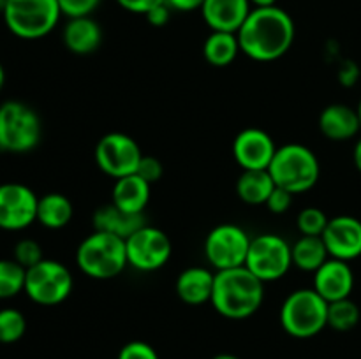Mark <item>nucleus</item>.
Instances as JSON below:
<instances>
[{
  "instance_id": "obj_40",
  "label": "nucleus",
  "mask_w": 361,
  "mask_h": 359,
  "mask_svg": "<svg viewBox=\"0 0 361 359\" xmlns=\"http://www.w3.org/2000/svg\"><path fill=\"white\" fill-rule=\"evenodd\" d=\"M254 7H270L277 6V0H250Z\"/></svg>"
},
{
  "instance_id": "obj_33",
  "label": "nucleus",
  "mask_w": 361,
  "mask_h": 359,
  "mask_svg": "<svg viewBox=\"0 0 361 359\" xmlns=\"http://www.w3.org/2000/svg\"><path fill=\"white\" fill-rule=\"evenodd\" d=\"M116 359H159L157 351L147 341L134 340L123 345Z\"/></svg>"
},
{
  "instance_id": "obj_31",
  "label": "nucleus",
  "mask_w": 361,
  "mask_h": 359,
  "mask_svg": "<svg viewBox=\"0 0 361 359\" xmlns=\"http://www.w3.org/2000/svg\"><path fill=\"white\" fill-rule=\"evenodd\" d=\"M13 259L16 260L18 264H21L25 270H28V267L35 266V264L41 263V260L44 259V256H42V246L39 245L35 239H20V241L16 243V246H14Z\"/></svg>"
},
{
  "instance_id": "obj_15",
  "label": "nucleus",
  "mask_w": 361,
  "mask_h": 359,
  "mask_svg": "<svg viewBox=\"0 0 361 359\" xmlns=\"http://www.w3.org/2000/svg\"><path fill=\"white\" fill-rule=\"evenodd\" d=\"M323 241L334 259L351 260L361 257V220L351 215H338L328 220Z\"/></svg>"
},
{
  "instance_id": "obj_22",
  "label": "nucleus",
  "mask_w": 361,
  "mask_h": 359,
  "mask_svg": "<svg viewBox=\"0 0 361 359\" xmlns=\"http://www.w3.org/2000/svg\"><path fill=\"white\" fill-rule=\"evenodd\" d=\"M152 185L145 182L136 172L123 178L115 180V185L111 190V203L118 206L120 210L129 211V213L141 215L150 203Z\"/></svg>"
},
{
  "instance_id": "obj_37",
  "label": "nucleus",
  "mask_w": 361,
  "mask_h": 359,
  "mask_svg": "<svg viewBox=\"0 0 361 359\" xmlns=\"http://www.w3.org/2000/svg\"><path fill=\"white\" fill-rule=\"evenodd\" d=\"M171 7L164 2L161 4V6L154 7L152 11H148V13L145 14V18H147V21L152 27H164V25H168L169 18H171Z\"/></svg>"
},
{
  "instance_id": "obj_32",
  "label": "nucleus",
  "mask_w": 361,
  "mask_h": 359,
  "mask_svg": "<svg viewBox=\"0 0 361 359\" xmlns=\"http://www.w3.org/2000/svg\"><path fill=\"white\" fill-rule=\"evenodd\" d=\"M62 11V16L67 18H81L92 16L99 7L101 0H56Z\"/></svg>"
},
{
  "instance_id": "obj_4",
  "label": "nucleus",
  "mask_w": 361,
  "mask_h": 359,
  "mask_svg": "<svg viewBox=\"0 0 361 359\" xmlns=\"http://www.w3.org/2000/svg\"><path fill=\"white\" fill-rule=\"evenodd\" d=\"M268 172L275 185L291 194H303L312 189L321 175V165L316 153L300 143H288L279 146Z\"/></svg>"
},
{
  "instance_id": "obj_8",
  "label": "nucleus",
  "mask_w": 361,
  "mask_h": 359,
  "mask_svg": "<svg viewBox=\"0 0 361 359\" xmlns=\"http://www.w3.org/2000/svg\"><path fill=\"white\" fill-rule=\"evenodd\" d=\"M74 287L69 267L60 260L42 259L28 267L25 278V294L41 306H55L66 301Z\"/></svg>"
},
{
  "instance_id": "obj_25",
  "label": "nucleus",
  "mask_w": 361,
  "mask_h": 359,
  "mask_svg": "<svg viewBox=\"0 0 361 359\" xmlns=\"http://www.w3.org/2000/svg\"><path fill=\"white\" fill-rule=\"evenodd\" d=\"M291 253L293 266L309 273H316L330 259V253L321 236H302L296 239L295 245H291Z\"/></svg>"
},
{
  "instance_id": "obj_10",
  "label": "nucleus",
  "mask_w": 361,
  "mask_h": 359,
  "mask_svg": "<svg viewBox=\"0 0 361 359\" xmlns=\"http://www.w3.org/2000/svg\"><path fill=\"white\" fill-rule=\"evenodd\" d=\"M250 236L236 224H219L204 239V257L217 271L245 266Z\"/></svg>"
},
{
  "instance_id": "obj_36",
  "label": "nucleus",
  "mask_w": 361,
  "mask_h": 359,
  "mask_svg": "<svg viewBox=\"0 0 361 359\" xmlns=\"http://www.w3.org/2000/svg\"><path fill=\"white\" fill-rule=\"evenodd\" d=\"M166 0H116V4H118L122 9L129 11V13H134V14H147L148 11H152L154 7L161 6V4H164Z\"/></svg>"
},
{
  "instance_id": "obj_20",
  "label": "nucleus",
  "mask_w": 361,
  "mask_h": 359,
  "mask_svg": "<svg viewBox=\"0 0 361 359\" xmlns=\"http://www.w3.org/2000/svg\"><path fill=\"white\" fill-rule=\"evenodd\" d=\"M215 273L208 267L192 266L183 270L175 282V292L185 305L200 306L210 303Z\"/></svg>"
},
{
  "instance_id": "obj_7",
  "label": "nucleus",
  "mask_w": 361,
  "mask_h": 359,
  "mask_svg": "<svg viewBox=\"0 0 361 359\" xmlns=\"http://www.w3.org/2000/svg\"><path fill=\"white\" fill-rule=\"evenodd\" d=\"M2 16L11 34L35 41L55 30L62 11L56 0H9Z\"/></svg>"
},
{
  "instance_id": "obj_6",
  "label": "nucleus",
  "mask_w": 361,
  "mask_h": 359,
  "mask_svg": "<svg viewBox=\"0 0 361 359\" xmlns=\"http://www.w3.org/2000/svg\"><path fill=\"white\" fill-rule=\"evenodd\" d=\"M42 137L37 111L20 101L0 104V150L7 153H28Z\"/></svg>"
},
{
  "instance_id": "obj_12",
  "label": "nucleus",
  "mask_w": 361,
  "mask_h": 359,
  "mask_svg": "<svg viewBox=\"0 0 361 359\" xmlns=\"http://www.w3.org/2000/svg\"><path fill=\"white\" fill-rule=\"evenodd\" d=\"M127 263L137 271H157L171 259L173 245L169 236L162 229L147 225L126 239Z\"/></svg>"
},
{
  "instance_id": "obj_44",
  "label": "nucleus",
  "mask_w": 361,
  "mask_h": 359,
  "mask_svg": "<svg viewBox=\"0 0 361 359\" xmlns=\"http://www.w3.org/2000/svg\"><path fill=\"white\" fill-rule=\"evenodd\" d=\"M356 111H358V116H360V122H361V99L358 102V108H356Z\"/></svg>"
},
{
  "instance_id": "obj_29",
  "label": "nucleus",
  "mask_w": 361,
  "mask_h": 359,
  "mask_svg": "<svg viewBox=\"0 0 361 359\" xmlns=\"http://www.w3.org/2000/svg\"><path fill=\"white\" fill-rule=\"evenodd\" d=\"M27 331V319L16 308L0 310V344H14Z\"/></svg>"
},
{
  "instance_id": "obj_19",
  "label": "nucleus",
  "mask_w": 361,
  "mask_h": 359,
  "mask_svg": "<svg viewBox=\"0 0 361 359\" xmlns=\"http://www.w3.org/2000/svg\"><path fill=\"white\" fill-rule=\"evenodd\" d=\"M62 41L71 53L80 56L92 55L101 48L102 28L92 16L69 18L63 27Z\"/></svg>"
},
{
  "instance_id": "obj_41",
  "label": "nucleus",
  "mask_w": 361,
  "mask_h": 359,
  "mask_svg": "<svg viewBox=\"0 0 361 359\" xmlns=\"http://www.w3.org/2000/svg\"><path fill=\"white\" fill-rule=\"evenodd\" d=\"M4 84H6V70H4V65L0 63V92H2Z\"/></svg>"
},
{
  "instance_id": "obj_14",
  "label": "nucleus",
  "mask_w": 361,
  "mask_h": 359,
  "mask_svg": "<svg viewBox=\"0 0 361 359\" xmlns=\"http://www.w3.org/2000/svg\"><path fill=\"white\" fill-rule=\"evenodd\" d=\"M277 151L270 134L257 127H249L236 134L233 141V157L242 171L270 168Z\"/></svg>"
},
{
  "instance_id": "obj_16",
  "label": "nucleus",
  "mask_w": 361,
  "mask_h": 359,
  "mask_svg": "<svg viewBox=\"0 0 361 359\" xmlns=\"http://www.w3.org/2000/svg\"><path fill=\"white\" fill-rule=\"evenodd\" d=\"M314 291L328 303L351 298L355 289V271L351 264L341 259H330L314 273Z\"/></svg>"
},
{
  "instance_id": "obj_39",
  "label": "nucleus",
  "mask_w": 361,
  "mask_h": 359,
  "mask_svg": "<svg viewBox=\"0 0 361 359\" xmlns=\"http://www.w3.org/2000/svg\"><path fill=\"white\" fill-rule=\"evenodd\" d=\"M353 160H355L356 169L361 172V137L356 141L355 144V151H353Z\"/></svg>"
},
{
  "instance_id": "obj_9",
  "label": "nucleus",
  "mask_w": 361,
  "mask_h": 359,
  "mask_svg": "<svg viewBox=\"0 0 361 359\" xmlns=\"http://www.w3.org/2000/svg\"><path fill=\"white\" fill-rule=\"evenodd\" d=\"M291 245L282 236L267 232V234H257L250 239L245 267L252 271L261 282L270 284V282L281 280L291 270Z\"/></svg>"
},
{
  "instance_id": "obj_38",
  "label": "nucleus",
  "mask_w": 361,
  "mask_h": 359,
  "mask_svg": "<svg viewBox=\"0 0 361 359\" xmlns=\"http://www.w3.org/2000/svg\"><path fill=\"white\" fill-rule=\"evenodd\" d=\"M204 0H166L173 11H182V13H190V11L201 9Z\"/></svg>"
},
{
  "instance_id": "obj_5",
  "label": "nucleus",
  "mask_w": 361,
  "mask_h": 359,
  "mask_svg": "<svg viewBox=\"0 0 361 359\" xmlns=\"http://www.w3.org/2000/svg\"><path fill=\"white\" fill-rule=\"evenodd\" d=\"M281 326L293 338H312L328 326V301L314 289H296L281 306Z\"/></svg>"
},
{
  "instance_id": "obj_18",
  "label": "nucleus",
  "mask_w": 361,
  "mask_h": 359,
  "mask_svg": "<svg viewBox=\"0 0 361 359\" xmlns=\"http://www.w3.org/2000/svg\"><path fill=\"white\" fill-rule=\"evenodd\" d=\"M319 130L330 141H349L358 136L361 122L358 111L348 104H330L321 111Z\"/></svg>"
},
{
  "instance_id": "obj_27",
  "label": "nucleus",
  "mask_w": 361,
  "mask_h": 359,
  "mask_svg": "<svg viewBox=\"0 0 361 359\" xmlns=\"http://www.w3.org/2000/svg\"><path fill=\"white\" fill-rule=\"evenodd\" d=\"M360 306L351 298L328 303V326L335 331H351L360 322Z\"/></svg>"
},
{
  "instance_id": "obj_1",
  "label": "nucleus",
  "mask_w": 361,
  "mask_h": 359,
  "mask_svg": "<svg viewBox=\"0 0 361 359\" xmlns=\"http://www.w3.org/2000/svg\"><path fill=\"white\" fill-rule=\"evenodd\" d=\"M296 27L291 14L279 6L252 7L236 32L240 51L254 62H275L291 49Z\"/></svg>"
},
{
  "instance_id": "obj_42",
  "label": "nucleus",
  "mask_w": 361,
  "mask_h": 359,
  "mask_svg": "<svg viewBox=\"0 0 361 359\" xmlns=\"http://www.w3.org/2000/svg\"><path fill=\"white\" fill-rule=\"evenodd\" d=\"M212 359H240V358L238 355H233V354H217V355H214Z\"/></svg>"
},
{
  "instance_id": "obj_13",
  "label": "nucleus",
  "mask_w": 361,
  "mask_h": 359,
  "mask_svg": "<svg viewBox=\"0 0 361 359\" xmlns=\"http://www.w3.org/2000/svg\"><path fill=\"white\" fill-rule=\"evenodd\" d=\"M39 197L30 187L9 182L0 185V229L23 231L37 220Z\"/></svg>"
},
{
  "instance_id": "obj_23",
  "label": "nucleus",
  "mask_w": 361,
  "mask_h": 359,
  "mask_svg": "<svg viewBox=\"0 0 361 359\" xmlns=\"http://www.w3.org/2000/svg\"><path fill=\"white\" fill-rule=\"evenodd\" d=\"M74 215V206L67 196L60 192H48L39 197L37 220L42 227L59 231L71 224Z\"/></svg>"
},
{
  "instance_id": "obj_2",
  "label": "nucleus",
  "mask_w": 361,
  "mask_h": 359,
  "mask_svg": "<svg viewBox=\"0 0 361 359\" xmlns=\"http://www.w3.org/2000/svg\"><path fill=\"white\" fill-rule=\"evenodd\" d=\"M264 301V282L245 266L222 270L215 273L212 306L219 315L242 320L254 315Z\"/></svg>"
},
{
  "instance_id": "obj_26",
  "label": "nucleus",
  "mask_w": 361,
  "mask_h": 359,
  "mask_svg": "<svg viewBox=\"0 0 361 359\" xmlns=\"http://www.w3.org/2000/svg\"><path fill=\"white\" fill-rule=\"evenodd\" d=\"M240 51L238 37L231 32H212L203 42V56L210 65L228 67L236 60Z\"/></svg>"
},
{
  "instance_id": "obj_11",
  "label": "nucleus",
  "mask_w": 361,
  "mask_h": 359,
  "mask_svg": "<svg viewBox=\"0 0 361 359\" xmlns=\"http://www.w3.org/2000/svg\"><path fill=\"white\" fill-rule=\"evenodd\" d=\"M95 164L113 180L134 175L137 171L143 151L137 141L123 132L104 134L95 144Z\"/></svg>"
},
{
  "instance_id": "obj_21",
  "label": "nucleus",
  "mask_w": 361,
  "mask_h": 359,
  "mask_svg": "<svg viewBox=\"0 0 361 359\" xmlns=\"http://www.w3.org/2000/svg\"><path fill=\"white\" fill-rule=\"evenodd\" d=\"M92 224H94V231L108 232V234H115L118 238L127 239L133 232L143 227L145 217L143 213H129V211L120 210L113 203H108L94 211Z\"/></svg>"
},
{
  "instance_id": "obj_34",
  "label": "nucleus",
  "mask_w": 361,
  "mask_h": 359,
  "mask_svg": "<svg viewBox=\"0 0 361 359\" xmlns=\"http://www.w3.org/2000/svg\"><path fill=\"white\" fill-rule=\"evenodd\" d=\"M162 172H164V168H162V162L159 158L150 157V155H143L140 165H137L136 175L141 176L150 185H154V183H157L162 178Z\"/></svg>"
},
{
  "instance_id": "obj_43",
  "label": "nucleus",
  "mask_w": 361,
  "mask_h": 359,
  "mask_svg": "<svg viewBox=\"0 0 361 359\" xmlns=\"http://www.w3.org/2000/svg\"><path fill=\"white\" fill-rule=\"evenodd\" d=\"M7 4H9V0H0V13H4V11H6Z\"/></svg>"
},
{
  "instance_id": "obj_28",
  "label": "nucleus",
  "mask_w": 361,
  "mask_h": 359,
  "mask_svg": "<svg viewBox=\"0 0 361 359\" xmlns=\"http://www.w3.org/2000/svg\"><path fill=\"white\" fill-rule=\"evenodd\" d=\"M27 270L14 259H0V299H11L25 291Z\"/></svg>"
},
{
  "instance_id": "obj_3",
  "label": "nucleus",
  "mask_w": 361,
  "mask_h": 359,
  "mask_svg": "<svg viewBox=\"0 0 361 359\" xmlns=\"http://www.w3.org/2000/svg\"><path fill=\"white\" fill-rule=\"evenodd\" d=\"M76 266L95 280L115 278L129 266L126 239L102 231H94L78 245Z\"/></svg>"
},
{
  "instance_id": "obj_24",
  "label": "nucleus",
  "mask_w": 361,
  "mask_h": 359,
  "mask_svg": "<svg viewBox=\"0 0 361 359\" xmlns=\"http://www.w3.org/2000/svg\"><path fill=\"white\" fill-rule=\"evenodd\" d=\"M275 182L268 169H252V171H242L236 180V196L250 206L264 204L274 192Z\"/></svg>"
},
{
  "instance_id": "obj_35",
  "label": "nucleus",
  "mask_w": 361,
  "mask_h": 359,
  "mask_svg": "<svg viewBox=\"0 0 361 359\" xmlns=\"http://www.w3.org/2000/svg\"><path fill=\"white\" fill-rule=\"evenodd\" d=\"M293 199H295V194L275 185L274 192L270 194V197H268V201L264 203V206H267L271 213L282 215L286 213V211H289V208L293 206Z\"/></svg>"
},
{
  "instance_id": "obj_30",
  "label": "nucleus",
  "mask_w": 361,
  "mask_h": 359,
  "mask_svg": "<svg viewBox=\"0 0 361 359\" xmlns=\"http://www.w3.org/2000/svg\"><path fill=\"white\" fill-rule=\"evenodd\" d=\"M328 220L330 218L326 217L323 210L310 206L300 211L296 225H298V231L302 232V236H323Z\"/></svg>"
},
{
  "instance_id": "obj_17",
  "label": "nucleus",
  "mask_w": 361,
  "mask_h": 359,
  "mask_svg": "<svg viewBox=\"0 0 361 359\" xmlns=\"http://www.w3.org/2000/svg\"><path fill=\"white\" fill-rule=\"evenodd\" d=\"M201 16L212 32H236L252 11L250 0H204Z\"/></svg>"
}]
</instances>
